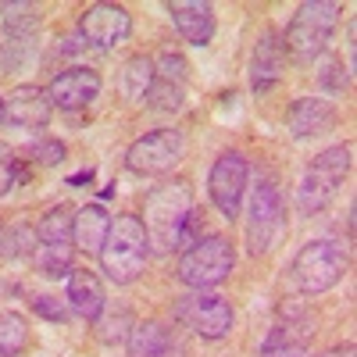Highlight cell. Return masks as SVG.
Wrapping results in <instances>:
<instances>
[{
	"mask_svg": "<svg viewBox=\"0 0 357 357\" xmlns=\"http://www.w3.org/2000/svg\"><path fill=\"white\" fill-rule=\"evenodd\" d=\"M129 33H132V18L122 4H93L79 18V36L100 50L118 47L122 40H129Z\"/></svg>",
	"mask_w": 357,
	"mask_h": 357,
	"instance_id": "cell-11",
	"label": "cell"
},
{
	"mask_svg": "<svg viewBox=\"0 0 357 357\" xmlns=\"http://www.w3.org/2000/svg\"><path fill=\"white\" fill-rule=\"evenodd\" d=\"M247 183H250V165H247V158L240 151H225L211 165V175H207V193H211V204L218 207V215L225 222L240 218Z\"/></svg>",
	"mask_w": 357,
	"mask_h": 357,
	"instance_id": "cell-10",
	"label": "cell"
},
{
	"mask_svg": "<svg viewBox=\"0 0 357 357\" xmlns=\"http://www.w3.org/2000/svg\"><path fill=\"white\" fill-rule=\"evenodd\" d=\"M318 82L329 89V93H347V86H350V72L336 61V57H329V61L321 65V72H318Z\"/></svg>",
	"mask_w": 357,
	"mask_h": 357,
	"instance_id": "cell-30",
	"label": "cell"
},
{
	"mask_svg": "<svg viewBox=\"0 0 357 357\" xmlns=\"http://www.w3.org/2000/svg\"><path fill=\"white\" fill-rule=\"evenodd\" d=\"M29 343V325L18 311H0V357H18Z\"/></svg>",
	"mask_w": 357,
	"mask_h": 357,
	"instance_id": "cell-24",
	"label": "cell"
},
{
	"mask_svg": "<svg viewBox=\"0 0 357 357\" xmlns=\"http://www.w3.org/2000/svg\"><path fill=\"white\" fill-rule=\"evenodd\" d=\"M72 229H75V207L68 204L50 207L36 225V247H75Z\"/></svg>",
	"mask_w": 357,
	"mask_h": 357,
	"instance_id": "cell-21",
	"label": "cell"
},
{
	"mask_svg": "<svg viewBox=\"0 0 357 357\" xmlns=\"http://www.w3.org/2000/svg\"><path fill=\"white\" fill-rule=\"evenodd\" d=\"M168 15H172L175 33L186 43H193V47L211 43V36H215V8L207 4V0H175V4H168Z\"/></svg>",
	"mask_w": 357,
	"mask_h": 357,
	"instance_id": "cell-15",
	"label": "cell"
},
{
	"mask_svg": "<svg viewBox=\"0 0 357 357\" xmlns=\"http://www.w3.org/2000/svg\"><path fill=\"white\" fill-rule=\"evenodd\" d=\"M0 118H4V100H0Z\"/></svg>",
	"mask_w": 357,
	"mask_h": 357,
	"instance_id": "cell-35",
	"label": "cell"
},
{
	"mask_svg": "<svg viewBox=\"0 0 357 357\" xmlns=\"http://www.w3.org/2000/svg\"><path fill=\"white\" fill-rule=\"evenodd\" d=\"M286 236V204L272 178H261L254 186L250 207H247V250L254 257L272 254Z\"/></svg>",
	"mask_w": 357,
	"mask_h": 357,
	"instance_id": "cell-6",
	"label": "cell"
},
{
	"mask_svg": "<svg viewBox=\"0 0 357 357\" xmlns=\"http://www.w3.org/2000/svg\"><path fill=\"white\" fill-rule=\"evenodd\" d=\"M33 50H36V40H11V36H4V43H0V65H4L11 75L25 72V65H33Z\"/></svg>",
	"mask_w": 357,
	"mask_h": 357,
	"instance_id": "cell-27",
	"label": "cell"
},
{
	"mask_svg": "<svg viewBox=\"0 0 357 357\" xmlns=\"http://www.w3.org/2000/svg\"><path fill=\"white\" fill-rule=\"evenodd\" d=\"M107 232H111V215L104 211L100 204H86V207H79V211H75V229H72L75 250L100 254Z\"/></svg>",
	"mask_w": 357,
	"mask_h": 357,
	"instance_id": "cell-19",
	"label": "cell"
},
{
	"mask_svg": "<svg viewBox=\"0 0 357 357\" xmlns=\"http://www.w3.org/2000/svg\"><path fill=\"white\" fill-rule=\"evenodd\" d=\"M68 307L86 321H97L104 314L107 296H104L100 279L89 272V268H72V275H68Z\"/></svg>",
	"mask_w": 357,
	"mask_h": 357,
	"instance_id": "cell-18",
	"label": "cell"
},
{
	"mask_svg": "<svg viewBox=\"0 0 357 357\" xmlns=\"http://www.w3.org/2000/svg\"><path fill=\"white\" fill-rule=\"evenodd\" d=\"M33 311L43 314L47 321H68V304H61L57 296H33Z\"/></svg>",
	"mask_w": 357,
	"mask_h": 357,
	"instance_id": "cell-32",
	"label": "cell"
},
{
	"mask_svg": "<svg viewBox=\"0 0 357 357\" xmlns=\"http://www.w3.org/2000/svg\"><path fill=\"white\" fill-rule=\"evenodd\" d=\"M0 25H4V36H11V40H36L40 8L8 0V4H0Z\"/></svg>",
	"mask_w": 357,
	"mask_h": 357,
	"instance_id": "cell-22",
	"label": "cell"
},
{
	"mask_svg": "<svg viewBox=\"0 0 357 357\" xmlns=\"http://www.w3.org/2000/svg\"><path fill=\"white\" fill-rule=\"evenodd\" d=\"M158 72H154V57H132L122 72V93L132 100V104H143L146 93H151Z\"/></svg>",
	"mask_w": 357,
	"mask_h": 357,
	"instance_id": "cell-23",
	"label": "cell"
},
{
	"mask_svg": "<svg viewBox=\"0 0 357 357\" xmlns=\"http://www.w3.org/2000/svg\"><path fill=\"white\" fill-rule=\"evenodd\" d=\"M336 104L325 100V97H296L286 111V129L296 136V139H314L321 132H329L336 126Z\"/></svg>",
	"mask_w": 357,
	"mask_h": 357,
	"instance_id": "cell-14",
	"label": "cell"
},
{
	"mask_svg": "<svg viewBox=\"0 0 357 357\" xmlns=\"http://www.w3.org/2000/svg\"><path fill=\"white\" fill-rule=\"evenodd\" d=\"M129 357H165L172 350V333L161 321H136L126 336Z\"/></svg>",
	"mask_w": 357,
	"mask_h": 357,
	"instance_id": "cell-20",
	"label": "cell"
},
{
	"mask_svg": "<svg viewBox=\"0 0 357 357\" xmlns=\"http://www.w3.org/2000/svg\"><path fill=\"white\" fill-rule=\"evenodd\" d=\"M143 104H151L154 111H178L186 104V86L168 82V79H154V86H151V93H146Z\"/></svg>",
	"mask_w": 357,
	"mask_h": 357,
	"instance_id": "cell-26",
	"label": "cell"
},
{
	"mask_svg": "<svg viewBox=\"0 0 357 357\" xmlns=\"http://www.w3.org/2000/svg\"><path fill=\"white\" fill-rule=\"evenodd\" d=\"M50 114H54V104L47 97V89L40 86H18L4 100V118L18 129H43L50 122Z\"/></svg>",
	"mask_w": 357,
	"mask_h": 357,
	"instance_id": "cell-16",
	"label": "cell"
},
{
	"mask_svg": "<svg viewBox=\"0 0 357 357\" xmlns=\"http://www.w3.org/2000/svg\"><path fill=\"white\" fill-rule=\"evenodd\" d=\"M100 93V72L93 68H86V65H75V68H65V72H57L47 86V97L54 107H61V111H82L97 100Z\"/></svg>",
	"mask_w": 357,
	"mask_h": 357,
	"instance_id": "cell-12",
	"label": "cell"
},
{
	"mask_svg": "<svg viewBox=\"0 0 357 357\" xmlns=\"http://www.w3.org/2000/svg\"><path fill=\"white\" fill-rule=\"evenodd\" d=\"M350 175V143H336L329 151H321L296 183V211L301 215H321Z\"/></svg>",
	"mask_w": 357,
	"mask_h": 357,
	"instance_id": "cell-3",
	"label": "cell"
},
{
	"mask_svg": "<svg viewBox=\"0 0 357 357\" xmlns=\"http://www.w3.org/2000/svg\"><path fill=\"white\" fill-rule=\"evenodd\" d=\"M154 72H158V79H168V82L186 86V72H190V65H186V57H183V54L161 50V54H158V61H154Z\"/></svg>",
	"mask_w": 357,
	"mask_h": 357,
	"instance_id": "cell-28",
	"label": "cell"
},
{
	"mask_svg": "<svg viewBox=\"0 0 357 357\" xmlns=\"http://www.w3.org/2000/svg\"><path fill=\"white\" fill-rule=\"evenodd\" d=\"M186 158V132L183 129H154L139 136L129 151L126 165L132 175H168Z\"/></svg>",
	"mask_w": 357,
	"mask_h": 357,
	"instance_id": "cell-9",
	"label": "cell"
},
{
	"mask_svg": "<svg viewBox=\"0 0 357 357\" xmlns=\"http://www.w3.org/2000/svg\"><path fill=\"white\" fill-rule=\"evenodd\" d=\"M340 25V4L333 0H307V4L296 8L286 36H282V47L293 54V61H314V57L325 54V47L333 43V33Z\"/></svg>",
	"mask_w": 357,
	"mask_h": 357,
	"instance_id": "cell-5",
	"label": "cell"
},
{
	"mask_svg": "<svg viewBox=\"0 0 357 357\" xmlns=\"http://www.w3.org/2000/svg\"><path fill=\"white\" fill-rule=\"evenodd\" d=\"M236 268V247L229 236H204L193 240V247L178 257V282H186L190 289H207L229 279V272Z\"/></svg>",
	"mask_w": 357,
	"mask_h": 357,
	"instance_id": "cell-7",
	"label": "cell"
},
{
	"mask_svg": "<svg viewBox=\"0 0 357 357\" xmlns=\"http://www.w3.org/2000/svg\"><path fill=\"white\" fill-rule=\"evenodd\" d=\"M175 321L186 325V329L200 340H225L232 333V304L218 293H207V289H193L186 296H178L175 304Z\"/></svg>",
	"mask_w": 357,
	"mask_h": 357,
	"instance_id": "cell-8",
	"label": "cell"
},
{
	"mask_svg": "<svg viewBox=\"0 0 357 357\" xmlns=\"http://www.w3.org/2000/svg\"><path fill=\"white\" fill-rule=\"evenodd\" d=\"M350 268L347 250L336 240H311L289 261V282L293 289H301L304 296H318L325 289H333Z\"/></svg>",
	"mask_w": 357,
	"mask_h": 357,
	"instance_id": "cell-4",
	"label": "cell"
},
{
	"mask_svg": "<svg viewBox=\"0 0 357 357\" xmlns=\"http://www.w3.org/2000/svg\"><path fill=\"white\" fill-rule=\"evenodd\" d=\"M126 325H129V311H114V314H100L97 318V333L104 343H118L126 340ZM132 329V325H129Z\"/></svg>",
	"mask_w": 357,
	"mask_h": 357,
	"instance_id": "cell-29",
	"label": "cell"
},
{
	"mask_svg": "<svg viewBox=\"0 0 357 357\" xmlns=\"http://www.w3.org/2000/svg\"><path fill=\"white\" fill-rule=\"evenodd\" d=\"M286 72V47L282 40L268 29L261 33V40L254 43V54H250V86L254 93H268Z\"/></svg>",
	"mask_w": 357,
	"mask_h": 357,
	"instance_id": "cell-17",
	"label": "cell"
},
{
	"mask_svg": "<svg viewBox=\"0 0 357 357\" xmlns=\"http://www.w3.org/2000/svg\"><path fill=\"white\" fill-rule=\"evenodd\" d=\"M190 218H193V190L183 178H168V183L146 193L143 229H146V240L158 247V254H172L183 247Z\"/></svg>",
	"mask_w": 357,
	"mask_h": 357,
	"instance_id": "cell-1",
	"label": "cell"
},
{
	"mask_svg": "<svg viewBox=\"0 0 357 357\" xmlns=\"http://www.w3.org/2000/svg\"><path fill=\"white\" fill-rule=\"evenodd\" d=\"M318 357H354V343H343V347H333V350H325Z\"/></svg>",
	"mask_w": 357,
	"mask_h": 357,
	"instance_id": "cell-34",
	"label": "cell"
},
{
	"mask_svg": "<svg viewBox=\"0 0 357 357\" xmlns=\"http://www.w3.org/2000/svg\"><path fill=\"white\" fill-rule=\"evenodd\" d=\"M33 158L40 165H61L65 161V143L61 139H40V143H33Z\"/></svg>",
	"mask_w": 357,
	"mask_h": 357,
	"instance_id": "cell-33",
	"label": "cell"
},
{
	"mask_svg": "<svg viewBox=\"0 0 357 357\" xmlns=\"http://www.w3.org/2000/svg\"><path fill=\"white\" fill-rule=\"evenodd\" d=\"M100 272L114 282V286H129L139 279V272L146 268L151 257V240H146V229L136 215H122L111 222V232L100 247Z\"/></svg>",
	"mask_w": 357,
	"mask_h": 357,
	"instance_id": "cell-2",
	"label": "cell"
},
{
	"mask_svg": "<svg viewBox=\"0 0 357 357\" xmlns=\"http://www.w3.org/2000/svg\"><path fill=\"white\" fill-rule=\"evenodd\" d=\"M311 318L304 311H289L286 321L272 325L261 343L257 357H307V343H311Z\"/></svg>",
	"mask_w": 357,
	"mask_h": 357,
	"instance_id": "cell-13",
	"label": "cell"
},
{
	"mask_svg": "<svg viewBox=\"0 0 357 357\" xmlns=\"http://www.w3.org/2000/svg\"><path fill=\"white\" fill-rule=\"evenodd\" d=\"M18 183V158L8 143H0V197Z\"/></svg>",
	"mask_w": 357,
	"mask_h": 357,
	"instance_id": "cell-31",
	"label": "cell"
},
{
	"mask_svg": "<svg viewBox=\"0 0 357 357\" xmlns=\"http://www.w3.org/2000/svg\"><path fill=\"white\" fill-rule=\"evenodd\" d=\"M72 254H75V247H36L33 261L40 268V275H47V279H68L72 275Z\"/></svg>",
	"mask_w": 357,
	"mask_h": 357,
	"instance_id": "cell-25",
	"label": "cell"
}]
</instances>
